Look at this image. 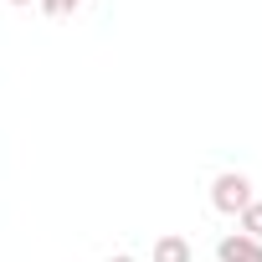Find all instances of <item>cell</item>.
Segmentation results:
<instances>
[{
	"label": "cell",
	"instance_id": "obj_1",
	"mask_svg": "<svg viewBox=\"0 0 262 262\" xmlns=\"http://www.w3.org/2000/svg\"><path fill=\"white\" fill-rule=\"evenodd\" d=\"M211 206H216L221 216H242V211L252 206V180H247L242 170H221V175L211 180Z\"/></svg>",
	"mask_w": 262,
	"mask_h": 262
},
{
	"label": "cell",
	"instance_id": "obj_2",
	"mask_svg": "<svg viewBox=\"0 0 262 262\" xmlns=\"http://www.w3.org/2000/svg\"><path fill=\"white\" fill-rule=\"evenodd\" d=\"M216 257H221V262H262V242H252V236L231 231V236H221V242H216Z\"/></svg>",
	"mask_w": 262,
	"mask_h": 262
},
{
	"label": "cell",
	"instance_id": "obj_3",
	"mask_svg": "<svg viewBox=\"0 0 262 262\" xmlns=\"http://www.w3.org/2000/svg\"><path fill=\"white\" fill-rule=\"evenodd\" d=\"M155 262H195V247H190L180 231H170V236L155 242Z\"/></svg>",
	"mask_w": 262,
	"mask_h": 262
},
{
	"label": "cell",
	"instance_id": "obj_4",
	"mask_svg": "<svg viewBox=\"0 0 262 262\" xmlns=\"http://www.w3.org/2000/svg\"><path fill=\"white\" fill-rule=\"evenodd\" d=\"M236 221H242V236H252V242H262V201H252V206H247V211H242Z\"/></svg>",
	"mask_w": 262,
	"mask_h": 262
},
{
	"label": "cell",
	"instance_id": "obj_5",
	"mask_svg": "<svg viewBox=\"0 0 262 262\" xmlns=\"http://www.w3.org/2000/svg\"><path fill=\"white\" fill-rule=\"evenodd\" d=\"M36 6H41V11L52 16V21H62V16H72V11L82 6V0H36Z\"/></svg>",
	"mask_w": 262,
	"mask_h": 262
},
{
	"label": "cell",
	"instance_id": "obj_6",
	"mask_svg": "<svg viewBox=\"0 0 262 262\" xmlns=\"http://www.w3.org/2000/svg\"><path fill=\"white\" fill-rule=\"evenodd\" d=\"M108 262H139V257H128V252H118V257H108Z\"/></svg>",
	"mask_w": 262,
	"mask_h": 262
},
{
	"label": "cell",
	"instance_id": "obj_7",
	"mask_svg": "<svg viewBox=\"0 0 262 262\" xmlns=\"http://www.w3.org/2000/svg\"><path fill=\"white\" fill-rule=\"evenodd\" d=\"M11 6H31V0H11Z\"/></svg>",
	"mask_w": 262,
	"mask_h": 262
}]
</instances>
